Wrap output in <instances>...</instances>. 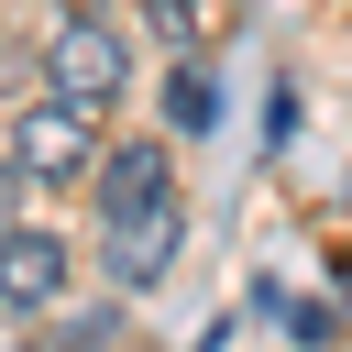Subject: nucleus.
I'll return each instance as SVG.
<instances>
[{"label": "nucleus", "instance_id": "f257e3e1", "mask_svg": "<svg viewBox=\"0 0 352 352\" xmlns=\"http://www.w3.org/2000/svg\"><path fill=\"white\" fill-rule=\"evenodd\" d=\"M0 154H11V176H22V187L99 176V110H77V99H55V88H44V99L11 121V143H0Z\"/></svg>", "mask_w": 352, "mask_h": 352}, {"label": "nucleus", "instance_id": "f03ea898", "mask_svg": "<svg viewBox=\"0 0 352 352\" xmlns=\"http://www.w3.org/2000/svg\"><path fill=\"white\" fill-rule=\"evenodd\" d=\"M121 77H132V44H121L99 11H66V22L44 33V88H55V99L110 110V99H121Z\"/></svg>", "mask_w": 352, "mask_h": 352}, {"label": "nucleus", "instance_id": "7ed1b4c3", "mask_svg": "<svg viewBox=\"0 0 352 352\" xmlns=\"http://www.w3.org/2000/svg\"><path fill=\"white\" fill-rule=\"evenodd\" d=\"M143 209H176V165H165V143H110L99 154V220H143Z\"/></svg>", "mask_w": 352, "mask_h": 352}, {"label": "nucleus", "instance_id": "20e7f679", "mask_svg": "<svg viewBox=\"0 0 352 352\" xmlns=\"http://www.w3.org/2000/svg\"><path fill=\"white\" fill-rule=\"evenodd\" d=\"M66 297V242L55 231H0V308H55Z\"/></svg>", "mask_w": 352, "mask_h": 352}, {"label": "nucleus", "instance_id": "39448f33", "mask_svg": "<svg viewBox=\"0 0 352 352\" xmlns=\"http://www.w3.org/2000/svg\"><path fill=\"white\" fill-rule=\"evenodd\" d=\"M110 242V286H154L165 253H176V209H143V220H99Z\"/></svg>", "mask_w": 352, "mask_h": 352}, {"label": "nucleus", "instance_id": "423d86ee", "mask_svg": "<svg viewBox=\"0 0 352 352\" xmlns=\"http://www.w3.org/2000/svg\"><path fill=\"white\" fill-rule=\"evenodd\" d=\"M220 22H231V11H220V0H154V33H165V44H176V55H198V44H209V33H220Z\"/></svg>", "mask_w": 352, "mask_h": 352}, {"label": "nucleus", "instance_id": "0eeeda50", "mask_svg": "<svg viewBox=\"0 0 352 352\" xmlns=\"http://www.w3.org/2000/svg\"><path fill=\"white\" fill-rule=\"evenodd\" d=\"M209 110H220V99H209V66H176V77H165V121H176V132H209Z\"/></svg>", "mask_w": 352, "mask_h": 352}]
</instances>
